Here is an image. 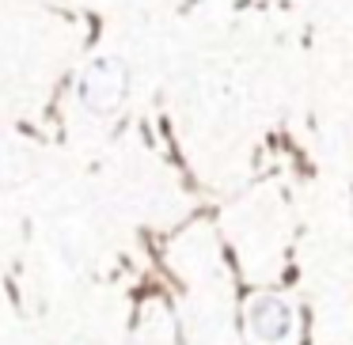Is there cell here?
Masks as SVG:
<instances>
[{"instance_id":"obj_1","label":"cell","mask_w":353,"mask_h":345,"mask_svg":"<svg viewBox=\"0 0 353 345\" xmlns=\"http://www.w3.org/2000/svg\"><path fill=\"white\" fill-rule=\"evenodd\" d=\"M125 87H130V72H125L122 61L114 57H99L92 69L80 80V103L95 114H110L118 103L125 99Z\"/></svg>"},{"instance_id":"obj_2","label":"cell","mask_w":353,"mask_h":345,"mask_svg":"<svg viewBox=\"0 0 353 345\" xmlns=\"http://www.w3.org/2000/svg\"><path fill=\"white\" fill-rule=\"evenodd\" d=\"M251 326L254 334L262 337V342H281V337H289L292 330V311L285 300L277 296H262L251 304Z\"/></svg>"}]
</instances>
